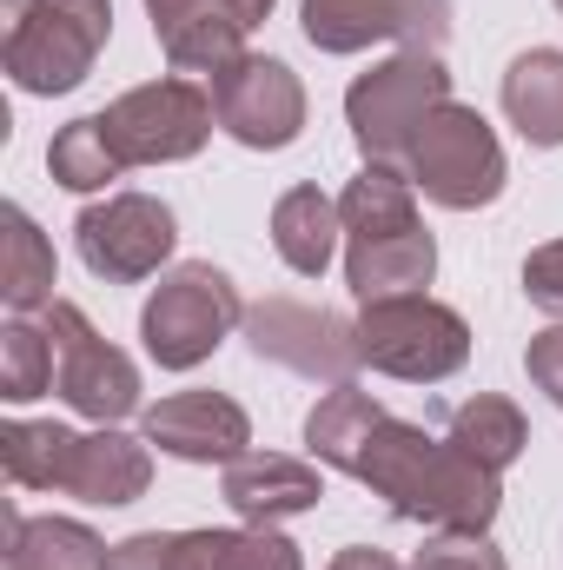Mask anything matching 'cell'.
<instances>
[{
	"mask_svg": "<svg viewBox=\"0 0 563 570\" xmlns=\"http://www.w3.org/2000/svg\"><path fill=\"white\" fill-rule=\"evenodd\" d=\"M358 484L385 498L392 518L424 531H491L504 511V478L412 419H385L372 431L358 458Z\"/></svg>",
	"mask_w": 563,
	"mask_h": 570,
	"instance_id": "1",
	"label": "cell"
},
{
	"mask_svg": "<svg viewBox=\"0 0 563 570\" xmlns=\"http://www.w3.org/2000/svg\"><path fill=\"white\" fill-rule=\"evenodd\" d=\"M338 219H345V285H352L358 305L424 292L437 279V239L424 233L418 186L405 173L365 166L338 193Z\"/></svg>",
	"mask_w": 563,
	"mask_h": 570,
	"instance_id": "2",
	"label": "cell"
},
{
	"mask_svg": "<svg viewBox=\"0 0 563 570\" xmlns=\"http://www.w3.org/2000/svg\"><path fill=\"white\" fill-rule=\"evenodd\" d=\"M7 33H0V67L20 94H73L107 40H113V0H0Z\"/></svg>",
	"mask_w": 563,
	"mask_h": 570,
	"instance_id": "3",
	"label": "cell"
},
{
	"mask_svg": "<svg viewBox=\"0 0 563 570\" xmlns=\"http://www.w3.org/2000/svg\"><path fill=\"white\" fill-rule=\"evenodd\" d=\"M246 298H239V285L226 266H213V259H179V266H166L159 285L146 292L140 305V338H146V358L159 365V372H192V365H206L239 325H246Z\"/></svg>",
	"mask_w": 563,
	"mask_h": 570,
	"instance_id": "4",
	"label": "cell"
},
{
	"mask_svg": "<svg viewBox=\"0 0 563 570\" xmlns=\"http://www.w3.org/2000/svg\"><path fill=\"white\" fill-rule=\"evenodd\" d=\"M451 100V67L444 53H392L372 73H358L345 87V127L365 153V166H392L405 173L424 120Z\"/></svg>",
	"mask_w": 563,
	"mask_h": 570,
	"instance_id": "5",
	"label": "cell"
},
{
	"mask_svg": "<svg viewBox=\"0 0 563 570\" xmlns=\"http://www.w3.org/2000/svg\"><path fill=\"white\" fill-rule=\"evenodd\" d=\"M352 325H358V358L372 372H385V379H405V385H444L471 358L464 312L431 298V292L372 298V305H358Z\"/></svg>",
	"mask_w": 563,
	"mask_h": 570,
	"instance_id": "6",
	"label": "cell"
},
{
	"mask_svg": "<svg viewBox=\"0 0 563 570\" xmlns=\"http://www.w3.org/2000/svg\"><path fill=\"white\" fill-rule=\"evenodd\" d=\"M405 179L418 186L431 206H444V213H477V206H491V199L504 193L511 166H504L497 127H491L477 107L444 100V107L424 120L418 146H412V159H405Z\"/></svg>",
	"mask_w": 563,
	"mask_h": 570,
	"instance_id": "7",
	"label": "cell"
},
{
	"mask_svg": "<svg viewBox=\"0 0 563 570\" xmlns=\"http://www.w3.org/2000/svg\"><path fill=\"white\" fill-rule=\"evenodd\" d=\"M100 120H107V140L120 153V166H179V159H192L199 146L213 140V127H219L213 87H199L186 73L127 87Z\"/></svg>",
	"mask_w": 563,
	"mask_h": 570,
	"instance_id": "8",
	"label": "cell"
},
{
	"mask_svg": "<svg viewBox=\"0 0 563 570\" xmlns=\"http://www.w3.org/2000/svg\"><path fill=\"white\" fill-rule=\"evenodd\" d=\"M40 325H47L53 358H60L53 392H60L80 419H93V425H120V419L140 412V365H134L113 338H100L93 318H87L73 298H53V305L40 312Z\"/></svg>",
	"mask_w": 563,
	"mask_h": 570,
	"instance_id": "9",
	"label": "cell"
},
{
	"mask_svg": "<svg viewBox=\"0 0 563 570\" xmlns=\"http://www.w3.org/2000/svg\"><path fill=\"white\" fill-rule=\"evenodd\" d=\"M73 246H80V266L93 279L140 285L152 273H166V259L179 246V219L152 193H107L73 219Z\"/></svg>",
	"mask_w": 563,
	"mask_h": 570,
	"instance_id": "10",
	"label": "cell"
},
{
	"mask_svg": "<svg viewBox=\"0 0 563 570\" xmlns=\"http://www.w3.org/2000/svg\"><path fill=\"white\" fill-rule=\"evenodd\" d=\"M246 345L279 365L292 379H312V385H352V372L365 365L358 358V325L325 312V305H305V298H266L246 312Z\"/></svg>",
	"mask_w": 563,
	"mask_h": 570,
	"instance_id": "11",
	"label": "cell"
},
{
	"mask_svg": "<svg viewBox=\"0 0 563 570\" xmlns=\"http://www.w3.org/2000/svg\"><path fill=\"white\" fill-rule=\"evenodd\" d=\"M298 27L318 53H365L392 40L398 53H444L451 40V0H305Z\"/></svg>",
	"mask_w": 563,
	"mask_h": 570,
	"instance_id": "12",
	"label": "cell"
},
{
	"mask_svg": "<svg viewBox=\"0 0 563 570\" xmlns=\"http://www.w3.org/2000/svg\"><path fill=\"white\" fill-rule=\"evenodd\" d=\"M213 114L219 134H233L253 153H285L305 134V80L273 53H239L213 73Z\"/></svg>",
	"mask_w": 563,
	"mask_h": 570,
	"instance_id": "13",
	"label": "cell"
},
{
	"mask_svg": "<svg viewBox=\"0 0 563 570\" xmlns=\"http://www.w3.org/2000/svg\"><path fill=\"white\" fill-rule=\"evenodd\" d=\"M152 40L172 73H219L246 53V33L273 20V0H146Z\"/></svg>",
	"mask_w": 563,
	"mask_h": 570,
	"instance_id": "14",
	"label": "cell"
},
{
	"mask_svg": "<svg viewBox=\"0 0 563 570\" xmlns=\"http://www.w3.org/2000/svg\"><path fill=\"white\" fill-rule=\"evenodd\" d=\"M140 438L179 464H233L253 451V419L226 392H172L140 412Z\"/></svg>",
	"mask_w": 563,
	"mask_h": 570,
	"instance_id": "15",
	"label": "cell"
},
{
	"mask_svg": "<svg viewBox=\"0 0 563 570\" xmlns=\"http://www.w3.org/2000/svg\"><path fill=\"white\" fill-rule=\"evenodd\" d=\"M226 504L246 518V524H285V518H305L325 504V478L318 464L305 458H285V451H246L226 464Z\"/></svg>",
	"mask_w": 563,
	"mask_h": 570,
	"instance_id": "16",
	"label": "cell"
},
{
	"mask_svg": "<svg viewBox=\"0 0 563 570\" xmlns=\"http://www.w3.org/2000/svg\"><path fill=\"white\" fill-rule=\"evenodd\" d=\"M146 484H152V444L134 438V431H120V425H93V431H80L60 491L80 498V504L120 511V504L146 498Z\"/></svg>",
	"mask_w": 563,
	"mask_h": 570,
	"instance_id": "17",
	"label": "cell"
},
{
	"mask_svg": "<svg viewBox=\"0 0 563 570\" xmlns=\"http://www.w3.org/2000/svg\"><path fill=\"white\" fill-rule=\"evenodd\" d=\"M338 246H345V219H338L332 193H318V186L279 193V206H273V253L298 279H325V266H332Z\"/></svg>",
	"mask_w": 563,
	"mask_h": 570,
	"instance_id": "18",
	"label": "cell"
},
{
	"mask_svg": "<svg viewBox=\"0 0 563 570\" xmlns=\"http://www.w3.org/2000/svg\"><path fill=\"white\" fill-rule=\"evenodd\" d=\"M385 419H392V412H385L365 385H332V392L305 412V451H312V464H332V471L358 478V458H365L372 431L385 425Z\"/></svg>",
	"mask_w": 563,
	"mask_h": 570,
	"instance_id": "19",
	"label": "cell"
},
{
	"mask_svg": "<svg viewBox=\"0 0 563 570\" xmlns=\"http://www.w3.org/2000/svg\"><path fill=\"white\" fill-rule=\"evenodd\" d=\"M504 120L531 146H563V47H531L504 67Z\"/></svg>",
	"mask_w": 563,
	"mask_h": 570,
	"instance_id": "20",
	"label": "cell"
},
{
	"mask_svg": "<svg viewBox=\"0 0 563 570\" xmlns=\"http://www.w3.org/2000/svg\"><path fill=\"white\" fill-rule=\"evenodd\" d=\"M7 570H113V544H100L80 518L7 511Z\"/></svg>",
	"mask_w": 563,
	"mask_h": 570,
	"instance_id": "21",
	"label": "cell"
},
{
	"mask_svg": "<svg viewBox=\"0 0 563 570\" xmlns=\"http://www.w3.org/2000/svg\"><path fill=\"white\" fill-rule=\"evenodd\" d=\"M444 438L504 478V471L524 458V444H531V425H524V412H517L511 399H497V392H477V399L451 405V419H444Z\"/></svg>",
	"mask_w": 563,
	"mask_h": 570,
	"instance_id": "22",
	"label": "cell"
},
{
	"mask_svg": "<svg viewBox=\"0 0 563 570\" xmlns=\"http://www.w3.org/2000/svg\"><path fill=\"white\" fill-rule=\"evenodd\" d=\"M0 226H7V259H0V298H7V312H47L53 305V246H47V233L33 226V213L27 206H7L0 213Z\"/></svg>",
	"mask_w": 563,
	"mask_h": 570,
	"instance_id": "23",
	"label": "cell"
},
{
	"mask_svg": "<svg viewBox=\"0 0 563 570\" xmlns=\"http://www.w3.org/2000/svg\"><path fill=\"white\" fill-rule=\"evenodd\" d=\"M73 444H80V431L53 425V419H7L0 425V464L20 491H60Z\"/></svg>",
	"mask_w": 563,
	"mask_h": 570,
	"instance_id": "24",
	"label": "cell"
},
{
	"mask_svg": "<svg viewBox=\"0 0 563 570\" xmlns=\"http://www.w3.org/2000/svg\"><path fill=\"white\" fill-rule=\"evenodd\" d=\"M53 372H60V358H53V338H47L40 312L33 318L7 312V325H0V399L33 405L40 392H53Z\"/></svg>",
	"mask_w": 563,
	"mask_h": 570,
	"instance_id": "25",
	"label": "cell"
},
{
	"mask_svg": "<svg viewBox=\"0 0 563 570\" xmlns=\"http://www.w3.org/2000/svg\"><path fill=\"white\" fill-rule=\"evenodd\" d=\"M47 173H53V186H67V193H100V186L120 179L127 166H120V153L107 140V120H100V114H80V120H67V127L53 134Z\"/></svg>",
	"mask_w": 563,
	"mask_h": 570,
	"instance_id": "26",
	"label": "cell"
},
{
	"mask_svg": "<svg viewBox=\"0 0 563 570\" xmlns=\"http://www.w3.org/2000/svg\"><path fill=\"white\" fill-rule=\"evenodd\" d=\"M524 292H531V305H537L551 325H563V239L537 246V253L524 259Z\"/></svg>",
	"mask_w": 563,
	"mask_h": 570,
	"instance_id": "27",
	"label": "cell"
},
{
	"mask_svg": "<svg viewBox=\"0 0 563 570\" xmlns=\"http://www.w3.org/2000/svg\"><path fill=\"white\" fill-rule=\"evenodd\" d=\"M524 372H531V385H537V392L563 412V325H551V332H537V338H531Z\"/></svg>",
	"mask_w": 563,
	"mask_h": 570,
	"instance_id": "28",
	"label": "cell"
},
{
	"mask_svg": "<svg viewBox=\"0 0 563 570\" xmlns=\"http://www.w3.org/2000/svg\"><path fill=\"white\" fill-rule=\"evenodd\" d=\"M113 570H166V531H134L113 544Z\"/></svg>",
	"mask_w": 563,
	"mask_h": 570,
	"instance_id": "29",
	"label": "cell"
},
{
	"mask_svg": "<svg viewBox=\"0 0 563 570\" xmlns=\"http://www.w3.org/2000/svg\"><path fill=\"white\" fill-rule=\"evenodd\" d=\"M332 570H412V564H398V558L378 551V544H345V551L332 558Z\"/></svg>",
	"mask_w": 563,
	"mask_h": 570,
	"instance_id": "30",
	"label": "cell"
},
{
	"mask_svg": "<svg viewBox=\"0 0 563 570\" xmlns=\"http://www.w3.org/2000/svg\"><path fill=\"white\" fill-rule=\"evenodd\" d=\"M557 13H563V0H557Z\"/></svg>",
	"mask_w": 563,
	"mask_h": 570,
	"instance_id": "31",
	"label": "cell"
}]
</instances>
